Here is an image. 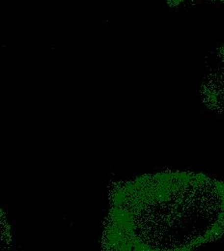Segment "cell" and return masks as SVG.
<instances>
[{"label": "cell", "instance_id": "obj_1", "mask_svg": "<svg viewBox=\"0 0 224 251\" xmlns=\"http://www.w3.org/2000/svg\"><path fill=\"white\" fill-rule=\"evenodd\" d=\"M108 241L113 250H189L224 226V185L188 173L160 174L120 188Z\"/></svg>", "mask_w": 224, "mask_h": 251}]
</instances>
